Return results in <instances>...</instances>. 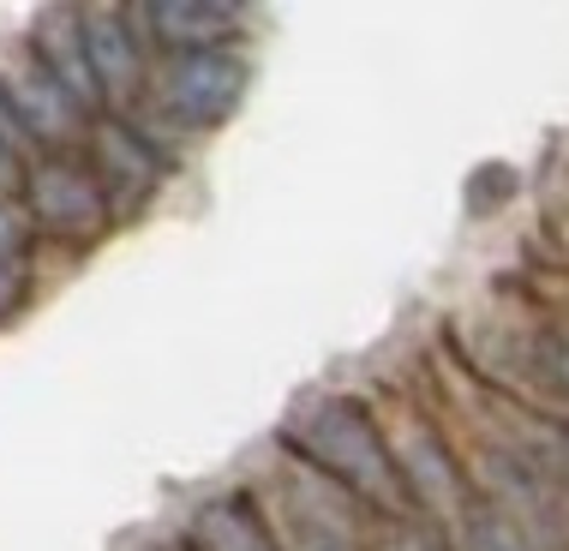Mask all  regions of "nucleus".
<instances>
[{"instance_id": "1", "label": "nucleus", "mask_w": 569, "mask_h": 551, "mask_svg": "<svg viewBox=\"0 0 569 551\" xmlns=\"http://www.w3.org/2000/svg\"><path fill=\"white\" fill-rule=\"evenodd\" d=\"M282 450H288V462L312 468L318 480L348 492L378 522L413 515L402 473H396V455H390V438H383V413L366 395H353V390L306 395L282 425Z\"/></svg>"}, {"instance_id": "2", "label": "nucleus", "mask_w": 569, "mask_h": 551, "mask_svg": "<svg viewBox=\"0 0 569 551\" xmlns=\"http://www.w3.org/2000/svg\"><path fill=\"white\" fill-rule=\"evenodd\" d=\"M19 198L30 210L37 240H54V247H72V252L97 247L114 222V204H109V192H102V180L90 174V162L72 157V150H42V157L24 168Z\"/></svg>"}, {"instance_id": "3", "label": "nucleus", "mask_w": 569, "mask_h": 551, "mask_svg": "<svg viewBox=\"0 0 569 551\" xmlns=\"http://www.w3.org/2000/svg\"><path fill=\"white\" fill-rule=\"evenodd\" d=\"M252 84V60L240 49H192V54H162L144 90H157L162 120L187 132H217L234 120Z\"/></svg>"}, {"instance_id": "4", "label": "nucleus", "mask_w": 569, "mask_h": 551, "mask_svg": "<svg viewBox=\"0 0 569 551\" xmlns=\"http://www.w3.org/2000/svg\"><path fill=\"white\" fill-rule=\"evenodd\" d=\"M79 24H84V60H90V79H97L102 114H132L150 84L144 30H138L132 7H79Z\"/></svg>"}, {"instance_id": "5", "label": "nucleus", "mask_w": 569, "mask_h": 551, "mask_svg": "<svg viewBox=\"0 0 569 551\" xmlns=\"http://www.w3.org/2000/svg\"><path fill=\"white\" fill-rule=\"evenodd\" d=\"M90 174L102 180L109 204H127L138 192H157V180L174 168V157L144 132L138 114H97L90 120Z\"/></svg>"}, {"instance_id": "6", "label": "nucleus", "mask_w": 569, "mask_h": 551, "mask_svg": "<svg viewBox=\"0 0 569 551\" xmlns=\"http://www.w3.org/2000/svg\"><path fill=\"white\" fill-rule=\"evenodd\" d=\"M132 19L144 37L162 42V54L240 49V37H246L240 0H144V7H132Z\"/></svg>"}, {"instance_id": "7", "label": "nucleus", "mask_w": 569, "mask_h": 551, "mask_svg": "<svg viewBox=\"0 0 569 551\" xmlns=\"http://www.w3.org/2000/svg\"><path fill=\"white\" fill-rule=\"evenodd\" d=\"M24 60L54 79L79 109L97 120L102 114V97H97V79H90V60H84V24H79V7H42L24 30Z\"/></svg>"}, {"instance_id": "8", "label": "nucleus", "mask_w": 569, "mask_h": 551, "mask_svg": "<svg viewBox=\"0 0 569 551\" xmlns=\"http://www.w3.org/2000/svg\"><path fill=\"white\" fill-rule=\"evenodd\" d=\"M187 551H282L264 515V498L252 492H210L187 522Z\"/></svg>"}, {"instance_id": "9", "label": "nucleus", "mask_w": 569, "mask_h": 551, "mask_svg": "<svg viewBox=\"0 0 569 551\" xmlns=\"http://www.w3.org/2000/svg\"><path fill=\"white\" fill-rule=\"evenodd\" d=\"M450 551H546V545L533 540L516 515H503L498 503L473 498L468 510H461V522L450 528Z\"/></svg>"}, {"instance_id": "10", "label": "nucleus", "mask_w": 569, "mask_h": 551, "mask_svg": "<svg viewBox=\"0 0 569 551\" xmlns=\"http://www.w3.org/2000/svg\"><path fill=\"white\" fill-rule=\"evenodd\" d=\"M30 247H37V228H30L24 198L0 192V264H30Z\"/></svg>"}, {"instance_id": "11", "label": "nucleus", "mask_w": 569, "mask_h": 551, "mask_svg": "<svg viewBox=\"0 0 569 551\" xmlns=\"http://www.w3.org/2000/svg\"><path fill=\"white\" fill-rule=\"evenodd\" d=\"M516 187H521V174H516V168L491 162V174L480 168V174L468 180V217H491V210H503V204L516 198Z\"/></svg>"}, {"instance_id": "12", "label": "nucleus", "mask_w": 569, "mask_h": 551, "mask_svg": "<svg viewBox=\"0 0 569 551\" xmlns=\"http://www.w3.org/2000/svg\"><path fill=\"white\" fill-rule=\"evenodd\" d=\"M372 551H450V533L420 515H402V522H383V540Z\"/></svg>"}, {"instance_id": "13", "label": "nucleus", "mask_w": 569, "mask_h": 551, "mask_svg": "<svg viewBox=\"0 0 569 551\" xmlns=\"http://www.w3.org/2000/svg\"><path fill=\"white\" fill-rule=\"evenodd\" d=\"M30 300V264H0V330L24 312Z\"/></svg>"}, {"instance_id": "14", "label": "nucleus", "mask_w": 569, "mask_h": 551, "mask_svg": "<svg viewBox=\"0 0 569 551\" xmlns=\"http://www.w3.org/2000/svg\"><path fill=\"white\" fill-rule=\"evenodd\" d=\"M0 138H7V144H24L19 120H12V102H7V84H0ZM24 150H30V144H24Z\"/></svg>"}]
</instances>
